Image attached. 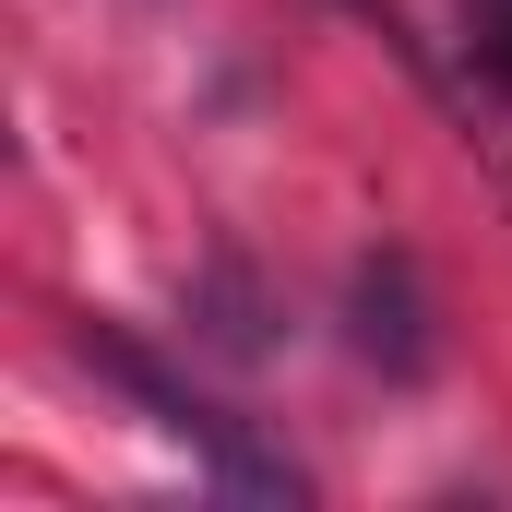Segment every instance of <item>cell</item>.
<instances>
[{
  "instance_id": "obj_1",
  "label": "cell",
  "mask_w": 512,
  "mask_h": 512,
  "mask_svg": "<svg viewBox=\"0 0 512 512\" xmlns=\"http://www.w3.org/2000/svg\"><path fill=\"white\" fill-rule=\"evenodd\" d=\"M72 358H84V370H108V382H120L131 405L155 417V429H179V441H191V453H203V465H215L239 501H298V465H274L239 417H215L203 393H179L155 358H143V346H131V334H108V322H72Z\"/></svg>"
},
{
  "instance_id": "obj_2",
  "label": "cell",
  "mask_w": 512,
  "mask_h": 512,
  "mask_svg": "<svg viewBox=\"0 0 512 512\" xmlns=\"http://www.w3.org/2000/svg\"><path fill=\"white\" fill-rule=\"evenodd\" d=\"M346 334H358V358H382L393 382H429V370H441L429 286H417V262H405V251H370L358 274H346Z\"/></svg>"
},
{
  "instance_id": "obj_3",
  "label": "cell",
  "mask_w": 512,
  "mask_h": 512,
  "mask_svg": "<svg viewBox=\"0 0 512 512\" xmlns=\"http://www.w3.org/2000/svg\"><path fill=\"white\" fill-rule=\"evenodd\" d=\"M191 334H203L215 358H262V346H274V310H262V286L239 262H203V274H191Z\"/></svg>"
},
{
  "instance_id": "obj_4",
  "label": "cell",
  "mask_w": 512,
  "mask_h": 512,
  "mask_svg": "<svg viewBox=\"0 0 512 512\" xmlns=\"http://www.w3.org/2000/svg\"><path fill=\"white\" fill-rule=\"evenodd\" d=\"M477 48H489V72H501V84H512V0H501V12H489V36H477Z\"/></svg>"
}]
</instances>
